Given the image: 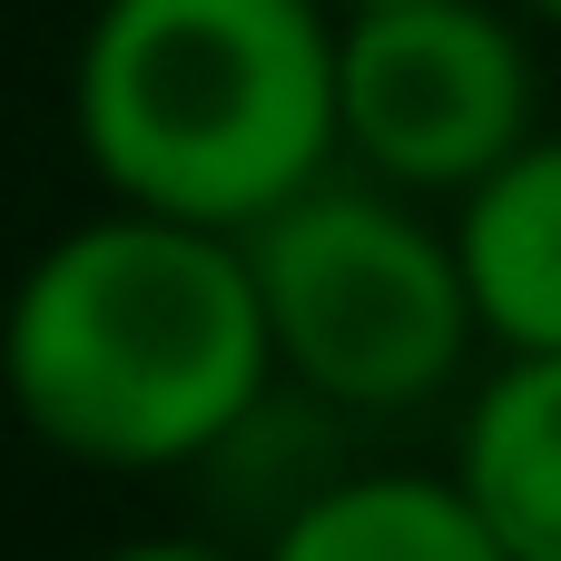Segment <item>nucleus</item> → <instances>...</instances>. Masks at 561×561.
<instances>
[{"label": "nucleus", "instance_id": "2", "mask_svg": "<svg viewBox=\"0 0 561 561\" xmlns=\"http://www.w3.org/2000/svg\"><path fill=\"white\" fill-rule=\"evenodd\" d=\"M69 138L99 197L247 237L335 168V10L99 0L69 49Z\"/></svg>", "mask_w": 561, "mask_h": 561}, {"label": "nucleus", "instance_id": "1", "mask_svg": "<svg viewBox=\"0 0 561 561\" xmlns=\"http://www.w3.org/2000/svg\"><path fill=\"white\" fill-rule=\"evenodd\" d=\"M0 394L79 473H197L276 394L247 247L158 207L59 227L0 296Z\"/></svg>", "mask_w": 561, "mask_h": 561}, {"label": "nucleus", "instance_id": "10", "mask_svg": "<svg viewBox=\"0 0 561 561\" xmlns=\"http://www.w3.org/2000/svg\"><path fill=\"white\" fill-rule=\"evenodd\" d=\"M325 10H375V0H325Z\"/></svg>", "mask_w": 561, "mask_h": 561}, {"label": "nucleus", "instance_id": "3", "mask_svg": "<svg viewBox=\"0 0 561 561\" xmlns=\"http://www.w3.org/2000/svg\"><path fill=\"white\" fill-rule=\"evenodd\" d=\"M237 247H247V276H256L276 385L325 404L335 424L424 414L483 355L454 237L404 187L325 168L316 187L266 207Z\"/></svg>", "mask_w": 561, "mask_h": 561}, {"label": "nucleus", "instance_id": "5", "mask_svg": "<svg viewBox=\"0 0 561 561\" xmlns=\"http://www.w3.org/2000/svg\"><path fill=\"white\" fill-rule=\"evenodd\" d=\"M444 237H454L483 345L493 355H552L561 345V128H533L513 158H493L454 197Z\"/></svg>", "mask_w": 561, "mask_h": 561}, {"label": "nucleus", "instance_id": "8", "mask_svg": "<svg viewBox=\"0 0 561 561\" xmlns=\"http://www.w3.org/2000/svg\"><path fill=\"white\" fill-rule=\"evenodd\" d=\"M89 561H256V552H227L217 533H128V542H108Z\"/></svg>", "mask_w": 561, "mask_h": 561}, {"label": "nucleus", "instance_id": "6", "mask_svg": "<svg viewBox=\"0 0 561 561\" xmlns=\"http://www.w3.org/2000/svg\"><path fill=\"white\" fill-rule=\"evenodd\" d=\"M256 561H513V552L493 542V523L463 503L454 473L355 463V473H316L266 523Z\"/></svg>", "mask_w": 561, "mask_h": 561}, {"label": "nucleus", "instance_id": "4", "mask_svg": "<svg viewBox=\"0 0 561 561\" xmlns=\"http://www.w3.org/2000/svg\"><path fill=\"white\" fill-rule=\"evenodd\" d=\"M542 128V59L513 0L335 10V168L454 207Z\"/></svg>", "mask_w": 561, "mask_h": 561}, {"label": "nucleus", "instance_id": "9", "mask_svg": "<svg viewBox=\"0 0 561 561\" xmlns=\"http://www.w3.org/2000/svg\"><path fill=\"white\" fill-rule=\"evenodd\" d=\"M513 10H523L533 30H561V0H513Z\"/></svg>", "mask_w": 561, "mask_h": 561}, {"label": "nucleus", "instance_id": "7", "mask_svg": "<svg viewBox=\"0 0 561 561\" xmlns=\"http://www.w3.org/2000/svg\"><path fill=\"white\" fill-rule=\"evenodd\" d=\"M444 473L513 561H561V345L493 355V375L463 394Z\"/></svg>", "mask_w": 561, "mask_h": 561}]
</instances>
